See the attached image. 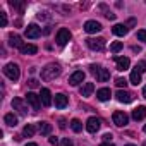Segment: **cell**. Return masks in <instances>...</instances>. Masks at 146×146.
Instances as JSON below:
<instances>
[{"mask_svg":"<svg viewBox=\"0 0 146 146\" xmlns=\"http://www.w3.org/2000/svg\"><path fill=\"white\" fill-rule=\"evenodd\" d=\"M60 65L58 64H48L45 69H41V78L45 79V81H53L55 78H58L60 76Z\"/></svg>","mask_w":146,"mask_h":146,"instance_id":"6da1fadb","label":"cell"},{"mask_svg":"<svg viewBox=\"0 0 146 146\" xmlns=\"http://www.w3.org/2000/svg\"><path fill=\"white\" fill-rule=\"evenodd\" d=\"M90 72L96 78V81H100V83H105V81L110 79V70L108 69H103V67H100L96 64H91L90 65Z\"/></svg>","mask_w":146,"mask_h":146,"instance_id":"7a4b0ae2","label":"cell"},{"mask_svg":"<svg viewBox=\"0 0 146 146\" xmlns=\"http://www.w3.org/2000/svg\"><path fill=\"white\" fill-rule=\"evenodd\" d=\"M4 74H5V76L11 79V81H17V79H19V76H21L19 65H17V64H14V62L7 64V65L4 67Z\"/></svg>","mask_w":146,"mask_h":146,"instance_id":"3957f363","label":"cell"},{"mask_svg":"<svg viewBox=\"0 0 146 146\" xmlns=\"http://www.w3.org/2000/svg\"><path fill=\"white\" fill-rule=\"evenodd\" d=\"M70 31L69 29H65V28H60L58 29V33H57V38H55V41H57V45L58 46H65L67 43H69V40H70Z\"/></svg>","mask_w":146,"mask_h":146,"instance_id":"277c9868","label":"cell"},{"mask_svg":"<svg viewBox=\"0 0 146 146\" xmlns=\"http://www.w3.org/2000/svg\"><path fill=\"white\" fill-rule=\"evenodd\" d=\"M86 45H88V48H91L95 52H103L105 50V40L103 38H88Z\"/></svg>","mask_w":146,"mask_h":146,"instance_id":"5b68a950","label":"cell"},{"mask_svg":"<svg viewBox=\"0 0 146 146\" xmlns=\"http://www.w3.org/2000/svg\"><path fill=\"white\" fill-rule=\"evenodd\" d=\"M12 108L17 110L19 115H28V107H26V103H24L23 98H14L12 100Z\"/></svg>","mask_w":146,"mask_h":146,"instance_id":"8992f818","label":"cell"},{"mask_svg":"<svg viewBox=\"0 0 146 146\" xmlns=\"http://www.w3.org/2000/svg\"><path fill=\"white\" fill-rule=\"evenodd\" d=\"M100 127H102V120H100L98 117H90V119H88V122H86V131H88V132L95 134Z\"/></svg>","mask_w":146,"mask_h":146,"instance_id":"52a82bcc","label":"cell"},{"mask_svg":"<svg viewBox=\"0 0 146 146\" xmlns=\"http://www.w3.org/2000/svg\"><path fill=\"white\" fill-rule=\"evenodd\" d=\"M26 102L33 107L35 112H38L40 107H41V98H40L38 95H35V93H28V95H26Z\"/></svg>","mask_w":146,"mask_h":146,"instance_id":"ba28073f","label":"cell"},{"mask_svg":"<svg viewBox=\"0 0 146 146\" xmlns=\"http://www.w3.org/2000/svg\"><path fill=\"white\" fill-rule=\"evenodd\" d=\"M112 119H113V124L119 125V127H122V125H125V124L129 122V117H127L125 112H113Z\"/></svg>","mask_w":146,"mask_h":146,"instance_id":"9c48e42d","label":"cell"},{"mask_svg":"<svg viewBox=\"0 0 146 146\" xmlns=\"http://www.w3.org/2000/svg\"><path fill=\"white\" fill-rule=\"evenodd\" d=\"M115 96H117V100H119L120 103H131L132 98H134V95H132L131 91H127V90H119V91L115 93Z\"/></svg>","mask_w":146,"mask_h":146,"instance_id":"30bf717a","label":"cell"},{"mask_svg":"<svg viewBox=\"0 0 146 146\" xmlns=\"http://www.w3.org/2000/svg\"><path fill=\"white\" fill-rule=\"evenodd\" d=\"M84 31L90 33V35L98 33V31H102V24H100L98 21H86V23H84Z\"/></svg>","mask_w":146,"mask_h":146,"instance_id":"8fae6325","label":"cell"},{"mask_svg":"<svg viewBox=\"0 0 146 146\" xmlns=\"http://www.w3.org/2000/svg\"><path fill=\"white\" fill-rule=\"evenodd\" d=\"M83 81H84V72H83V70H76L74 74L69 78V84H70V86H78V84H81Z\"/></svg>","mask_w":146,"mask_h":146,"instance_id":"7c38bea8","label":"cell"},{"mask_svg":"<svg viewBox=\"0 0 146 146\" xmlns=\"http://www.w3.org/2000/svg\"><path fill=\"white\" fill-rule=\"evenodd\" d=\"M113 60L117 62V70H127L129 65H131V60L127 57H117V55H113Z\"/></svg>","mask_w":146,"mask_h":146,"instance_id":"4fadbf2b","label":"cell"},{"mask_svg":"<svg viewBox=\"0 0 146 146\" xmlns=\"http://www.w3.org/2000/svg\"><path fill=\"white\" fill-rule=\"evenodd\" d=\"M24 33H26V36H28V38L35 40V38H38V36L41 35V29H40L36 24H29V26L26 28V31H24Z\"/></svg>","mask_w":146,"mask_h":146,"instance_id":"5bb4252c","label":"cell"},{"mask_svg":"<svg viewBox=\"0 0 146 146\" xmlns=\"http://www.w3.org/2000/svg\"><path fill=\"white\" fill-rule=\"evenodd\" d=\"M93 91H95V84H93V83H84V84L81 86V90H79L81 96H84V98L91 96V95H93Z\"/></svg>","mask_w":146,"mask_h":146,"instance_id":"9a60e30c","label":"cell"},{"mask_svg":"<svg viewBox=\"0 0 146 146\" xmlns=\"http://www.w3.org/2000/svg\"><path fill=\"white\" fill-rule=\"evenodd\" d=\"M40 98H41V103H43L45 107H50V105H52V93H50L48 88H43V90H41Z\"/></svg>","mask_w":146,"mask_h":146,"instance_id":"2e32d148","label":"cell"},{"mask_svg":"<svg viewBox=\"0 0 146 146\" xmlns=\"http://www.w3.org/2000/svg\"><path fill=\"white\" fill-rule=\"evenodd\" d=\"M9 45H11V46H14V48H19V50L24 46V45H23L21 36H19V35H14V33H12V35H9Z\"/></svg>","mask_w":146,"mask_h":146,"instance_id":"e0dca14e","label":"cell"},{"mask_svg":"<svg viewBox=\"0 0 146 146\" xmlns=\"http://www.w3.org/2000/svg\"><path fill=\"white\" fill-rule=\"evenodd\" d=\"M131 83H132L134 86H137V84L141 83V70H139V67H137V65L131 70Z\"/></svg>","mask_w":146,"mask_h":146,"instance_id":"ac0fdd59","label":"cell"},{"mask_svg":"<svg viewBox=\"0 0 146 146\" xmlns=\"http://www.w3.org/2000/svg\"><path fill=\"white\" fill-rule=\"evenodd\" d=\"M67 103H69V100H67L65 95H62V93L55 95V107H57V108H65Z\"/></svg>","mask_w":146,"mask_h":146,"instance_id":"d6986e66","label":"cell"},{"mask_svg":"<svg viewBox=\"0 0 146 146\" xmlns=\"http://www.w3.org/2000/svg\"><path fill=\"white\" fill-rule=\"evenodd\" d=\"M127 31H129V28H127L125 24H115V26L112 28V33L117 35V36H125Z\"/></svg>","mask_w":146,"mask_h":146,"instance_id":"ffe728a7","label":"cell"},{"mask_svg":"<svg viewBox=\"0 0 146 146\" xmlns=\"http://www.w3.org/2000/svg\"><path fill=\"white\" fill-rule=\"evenodd\" d=\"M110 96H112V93H110L108 88H102V90L96 91V98L100 102H107V100H110Z\"/></svg>","mask_w":146,"mask_h":146,"instance_id":"44dd1931","label":"cell"},{"mask_svg":"<svg viewBox=\"0 0 146 146\" xmlns=\"http://www.w3.org/2000/svg\"><path fill=\"white\" fill-rule=\"evenodd\" d=\"M146 117V107H137L132 110V119L134 120H143Z\"/></svg>","mask_w":146,"mask_h":146,"instance_id":"7402d4cb","label":"cell"},{"mask_svg":"<svg viewBox=\"0 0 146 146\" xmlns=\"http://www.w3.org/2000/svg\"><path fill=\"white\" fill-rule=\"evenodd\" d=\"M36 52H38V46L36 45H24L21 48V53L23 55H35Z\"/></svg>","mask_w":146,"mask_h":146,"instance_id":"603a6c76","label":"cell"},{"mask_svg":"<svg viewBox=\"0 0 146 146\" xmlns=\"http://www.w3.org/2000/svg\"><path fill=\"white\" fill-rule=\"evenodd\" d=\"M4 120H5V124L11 125V127H16V125H17V117H16L14 113H7V115L4 117Z\"/></svg>","mask_w":146,"mask_h":146,"instance_id":"cb8c5ba5","label":"cell"},{"mask_svg":"<svg viewBox=\"0 0 146 146\" xmlns=\"http://www.w3.org/2000/svg\"><path fill=\"white\" fill-rule=\"evenodd\" d=\"M70 127H72V131H74V132H81L83 131V124H81L79 119H72L70 120Z\"/></svg>","mask_w":146,"mask_h":146,"instance_id":"d4e9b609","label":"cell"},{"mask_svg":"<svg viewBox=\"0 0 146 146\" xmlns=\"http://www.w3.org/2000/svg\"><path fill=\"white\" fill-rule=\"evenodd\" d=\"M50 131H52V125H50L48 122H40V132H41L43 136H48Z\"/></svg>","mask_w":146,"mask_h":146,"instance_id":"484cf974","label":"cell"},{"mask_svg":"<svg viewBox=\"0 0 146 146\" xmlns=\"http://www.w3.org/2000/svg\"><path fill=\"white\" fill-rule=\"evenodd\" d=\"M35 125L33 124H28V125H24V129H23V134L24 136H28V137H31V136H35Z\"/></svg>","mask_w":146,"mask_h":146,"instance_id":"4316f807","label":"cell"},{"mask_svg":"<svg viewBox=\"0 0 146 146\" xmlns=\"http://www.w3.org/2000/svg\"><path fill=\"white\" fill-rule=\"evenodd\" d=\"M122 48H124V43H122V41H113V43L110 45V52H113V53H119Z\"/></svg>","mask_w":146,"mask_h":146,"instance_id":"83f0119b","label":"cell"},{"mask_svg":"<svg viewBox=\"0 0 146 146\" xmlns=\"http://www.w3.org/2000/svg\"><path fill=\"white\" fill-rule=\"evenodd\" d=\"M9 4H11V7L17 9V11L21 12V14H23V11H24V7H26V4H24V2H14V0H11Z\"/></svg>","mask_w":146,"mask_h":146,"instance_id":"f1b7e54d","label":"cell"},{"mask_svg":"<svg viewBox=\"0 0 146 146\" xmlns=\"http://www.w3.org/2000/svg\"><path fill=\"white\" fill-rule=\"evenodd\" d=\"M115 84H117L120 90H122V88L125 90V86H127V81H125L124 78H117V79H115Z\"/></svg>","mask_w":146,"mask_h":146,"instance_id":"f546056e","label":"cell"},{"mask_svg":"<svg viewBox=\"0 0 146 146\" xmlns=\"http://www.w3.org/2000/svg\"><path fill=\"white\" fill-rule=\"evenodd\" d=\"M102 9L105 11V17H107V19H110V21H113V19L117 17V16H115L113 12H110V11H107V7H105V5H102Z\"/></svg>","mask_w":146,"mask_h":146,"instance_id":"4dcf8cb0","label":"cell"},{"mask_svg":"<svg viewBox=\"0 0 146 146\" xmlns=\"http://www.w3.org/2000/svg\"><path fill=\"white\" fill-rule=\"evenodd\" d=\"M0 26H2V28L7 26V16H5V12H0Z\"/></svg>","mask_w":146,"mask_h":146,"instance_id":"1f68e13d","label":"cell"},{"mask_svg":"<svg viewBox=\"0 0 146 146\" xmlns=\"http://www.w3.org/2000/svg\"><path fill=\"white\" fill-rule=\"evenodd\" d=\"M60 146H74V143H72V139H69V137H64L60 141Z\"/></svg>","mask_w":146,"mask_h":146,"instance_id":"d6a6232c","label":"cell"},{"mask_svg":"<svg viewBox=\"0 0 146 146\" xmlns=\"http://www.w3.org/2000/svg\"><path fill=\"white\" fill-rule=\"evenodd\" d=\"M137 38L146 43V29H139V31H137Z\"/></svg>","mask_w":146,"mask_h":146,"instance_id":"836d02e7","label":"cell"},{"mask_svg":"<svg viewBox=\"0 0 146 146\" xmlns=\"http://www.w3.org/2000/svg\"><path fill=\"white\" fill-rule=\"evenodd\" d=\"M136 65L139 67V70H141V72H146V60H139Z\"/></svg>","mask_w":146,"mask_h":146,"instance_id":"e575fe53","label":"cell"},{"mask_svg":"<svg viewBox=\"0 0 146 146\" xmlns=\"http://www.w3.org/2000/svg\"><path fill=\"white\" fill-rule=\"evenodd\" d=\"M28 84H29L31 88H38V86H40V83H38V79H29V81H28Z\"/></svg>","mask_w":146,"mask_h":146,"instance_id":"d590c367","label":"cell"},{"mask_svg":"<svg viewBox=\"0 0 146 146\" xmlns=\"http://www.w3.org/2000/svg\"><path fill=\"white\" fill-rule=\"evenodd\" d=\"M48 141H50V144H52V146H57V144H58V139H57L55 136H52V137H50Z\"/></svg>","mask_w":146,"mask_h":146,"instance_id":"8d00e7d4","label":"cell"},{"mask_svg":"<svg viewBox=\"0 0 146 146\" xmlns=\"http://www.w3.org/2000/svg\"><path fill=\"white\" fill-rule=\"evenodd\" d=\"M58 127H60V129H65V120H64V119L58 120Z\"/></svg>","mask_w":146,"mask_h":146,"instance_id":"74e56055","label":"cell"},{"mask_svg":"<svg viewBox=\"0 0 146 146\" xmlns=\"http://www.w3.org/2000/svg\"><path fill=\"white\" fill-rule=\"evenodd\" d=\"M103 139H105V143H108V141L112 139V134H110V132H107V134L103 136Z\"/></svg>","mask_w":146,"mask_h":146,"instance_id":"f35d334b","label":"cell"},{"mask_svg":"<svg viewBox=\"0 0 146 146\" xmlns=\"http://www.w3.org/2000/svg\"><path fill=\"white\" fill-rule=\"evenodd\" d=\"M132 52H136V53H139V52H141V48H139V46H132Z\"/></svg>","mask_w":146,"mask_h":146,"instance_id":"ab89813d","label":"cell"},{"mask_svg":"<svg viewBox=\"0 0 146 146\" xmlns=\"http://www.w3.org/2000/svg\"><path fill=\"white\" fill-rule=\"evenodd\" d=\"M100 146H113V144H112V143H102Z\"/></svg>","mask_w":146,"mask_h":146,"instance_id":"60d3db41","label":"cell"},{"mask_svg":"<svg viewBox=\"0 0 146 146\" xmlns=\"http://www.w3.org/2000/svg\"><path fill=\"white\" fill-rule=\"evenodd\" d=\"M24 146H38L36 143H28V144H24Z\"/></svg>","mask_w":146,"mask_h":146,"instance_id":"b9f144b4","label":"cell"},{"mask_svg":"<svg viewBox=\"0 0 146 146\" xmlns=\"http://www.w3.org/2000/svg\"><path fill=\"white\" fill-rule=\"evenodd\" d=\"M143 96H144V98H146V86H144V88H143Z\"/></svg>","mask_w":146,"mask_h":146,"instance_id":"7bdbcfd3","label":"cell"},{"mask_svg":"<svg viewBox=\"0 0 146 146\" xmlns=\"http://www.w3.org/2000/svg\"><path fill=\"white\" fill-rule=\"evenodd\" d=\"M125 146H134V144H125Z\"/></svg>","mask_w":146,"mask_h":146,"instance_id":"ee69618b","label":"cell"},{"mask_svg":"<svg viewBox=\"0 0 146 146\" xmlns=\"http://www.w3.org/2000/svg\"><path fill=\"white\" fill-rule=\"evenodd\" d=\"M144 132H146V124H144Z\"/></svg>","mask_w":146,"mask_h":146,"instance_id":"f6af8a7d","label":"cell"},{"mask_svg":"<svg viewBox=\"0 0 146 146\" xmlns=\"http://www.w3.org/2000/svg\"><path fill=\"white\" fill-rule=\"evenodd\" d=\"M144 146H146V141H144Z\"/></svg>","mask_w":146,"mask_h":146,"instance_id":"bcb514c9","label":"cell"}]
</instances>
